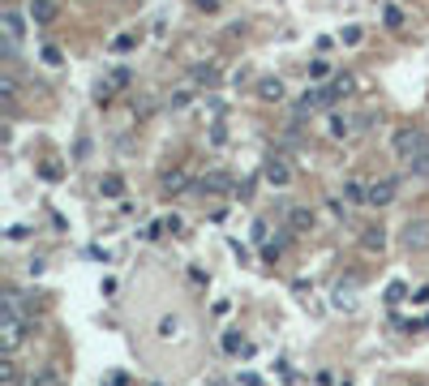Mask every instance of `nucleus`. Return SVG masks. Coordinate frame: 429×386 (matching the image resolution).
Wrapping results in <instances>:
<instances>
[{
    "label": "nucleus",
    "instance_id": "20",
    "mask_svg": "<svg viewBox=\"0 0 429 386\" xmlns=\"http://www.w3.org/2000/svg\"><path fill=\"white\" fill-rule=\"evenodd\" d=\"M107 86H129V73H125V69H112V78H107Z\"/></svg>",
    "mask_w": 429,
    "mask_h": 386
},
{
    "label": "nucleus",
    "instance_id": "16",
    "mask_svg": "<svg viewBox=\"0 0 429 386\" xmlns=\"http://www.w3.org/2000/svg\"><path fill=\"white\" fill-rule=\"evenodd\" d=\"M408 168H412V176H429V150H425L421 159H412V163H408Z\"/></svg>",
    "mask_w": 429,
    "mask_h": 386
},
{
    "label": "nucleus",
    "instance_id": "19",
    "mask_svg": "<svg viewBox=\"0 0 429 386\" xmlns=\"http://www.w3.org/2000/svg\"><path fill=\"white\" fill-rule=\"evenodd\" d=\"M365 249H382V228L378 232H365Z\"/></svg>",
    "mask_w": 429,
    "mask_h": 386
},
{
    "label": "nucleus",
    "instance_id": "21",
    "mask_svg": "<svg viewBox=\"0 0 429 386\" xmlns=\"http://www.w3.org/2000/svg\"><path fill=\"white\" fill-rule=\"evenodd\" d=\"M193 78H198V82H214V69H210V65H198Z\"/></svg>",
    "mask_w": 429,
    "mask_h": 386
},
{
    "label": "nucleus",
    "instance_id": "14",
    "mask_svg": "<svg viewBox=\"0 0 429 386\" xmlns=\"http://www.w3.org/2000/svg\"><path fill=\"white\" fill-rule=\"evenodd\" d=\"M0 99H5V103L18 99V82H13V73H0Z\"/></svg>",
    "mask_w": 429,
    "mask_h": 386
},
{
    "label": "nucleus",
    "instance_id": "23",
    "mask_svg": "<svg viewBox=\"0 0 429 386\" xmlns=\"http://www.w3.org/2000/svg\"><path fill=\"white\" fill-rule=\"evenodd\" d=\"M214 5H219V0H198V9H214Z\"/></svg>",
    "mask_w": 429,
    "mask_h": 386
},
{
    "label": "nucleus",
    "instance_id": "17",
    "mask_svg": "<svg viewBox=\"0 0 429 386\" xmlns=\"http://www.w3.org/2000/svg\"><path fill=\"white\" fill-rule=\"evenodd\" d=\"M382 18H387V26H391V30H399V26H404V13H399L395 5H387V13H382Z\"/></svg>",
    "mask_w": 429,
    "mask_h": 386
},
{
    "label": "nucleus",
    "instance_id": "5",
    "mask_svg": "<svg viewBox=\"0 0 429 386\" xmlns=\"http://www.w3.org/2000/svg\"><path fill=\"white\" fill-rule=\"evenodd\" d=\"M26 18H30L35 26H47L52 18H56V0H30V9H26Z\"/></svg>",
    "mask_w": 429,
    "mask_h": 386
},
{
    "label": "nucleus",
    "instance_id": "8",
    "mask_svg": "<svg viewBox=\"0 0 429 386\" xmlns=\"http://www.w3.org/2000/svg\"><path fill=\"white\" fill-rule=\"evenodd\" d=\"M258 99L279 103V99H284V82H279V78H262V82H258Z\"/></svg>",
    "mask_w": 429,
    "mask_h": 386
},
{
    "label": "nucleus",
    "instance_id": "22",
    "mask_svg": "<svg viewBox=\"0 0 429 386\" xmlns=\"http://www.w3.org/2000/svg\"><path fill=\"white\" fill-rule=\"evenodd\" d=\"M43 61L47 65H61V47H43Z\"/></svg>",
    "mask_w": 429,
    "mask_h": 386
},
{
    "label": "nucleus",
    "instance_id": "13",
    "mask_svg": "<svg viewBox=\"0 0 429 386\" xmlns=\"http://www.w3.org/2000/svg\"><path fill=\"white\" fill-rule=\"evenodd\" d=\"M30 386H61V369H56V365H43L39 378H35Z\"/></svg>",
    "mask_w": 429,
    "mask_h": 386
},
{
    "label": "nucleus",
    "instance_id": "11",
    "mask_svg": "<svg viewBox=\"0 0 429 386\" xmlns=\"http://www.w3.org/2000/svg\"><path fill=\"white\" fill-rule=\"evenodd\" d=\"M356 133V121L348 116H331V138H352Z\"/></svg>",
    "mask_w": 429,
    "mask_h": 386
},
{
    "label": "nucleus",
    "instance_id": "10",
    "mask_svg": "<svg viewBox=\"0 0 429 386\" xmlns=\"http://www.w3.org/2000/svg\"><path fill=\"white\" fill-rule=\"evenodd\" d=\"M344 202H369V185H361V181H344Z\"/></svg>",
    "mask_w": 429,
    "mask_h": 386
},
{
    "label": "nucleus",
    "instance_id": "15",
    "mask_svg": "<svg viewBox=\"0 0 429 386\" xmlns=\"http://www.w3.org/2000/svg\"><path fill=\"white\" fill-rule=\"evenodd\" d=\"M198 189H228V176H224V172H210V176L198 181Z\"/></svg>",
    "mask_w": 429,
    "mask_h": 386
},
{
    "label": "nucleus",
    "instance_id": "12",
    "mask_svg": "<svg viewBox=\"0 0 429 386\" xmlns=\"http://www.w3.org/2000/svg\"><path fill=\"white\" fill-rule=\"evenodd\" d=\"M99 189H103V198H121V193H125V181L112 172V176H103V181H99Z\"/></svg>",
    "mask_w": 429,
    "mask_h": 386
},
{
    "label": "nucleus",
    "instance_id": "9",
    "mask_svg": "<svg viewBox=\"0 0 429 386\" xmlns=\"http://www.w3.org/2000/svg\"><path fill=\"white\" fill-rule=\"evenodd\" d=\"M164 189H168V193H181V189H189V172H185V168H172V172L164 176Z\"/></svg>",
    "mask_w": 429,
    "mask_h": 386
},
{
    "label": "nucleus",
    "instance_id": "18",
    "mask_svg": "<svg viewBox=\"0 0 429 386\" xmlns=\"http://www.w3.org/2000/svg\"><path fill=\"white\" fill-rule=\"evenodd\" d=\"M18 378V369H13V361L5 356V361H0V382H13Z\"/></svg>",
    "mask_w": 429,
    "mask_h": 386
},
{
    "label": "nucleus",
    "instance_id": "6",
    "mask_svg": "<svg viewBox=\"0 0 429 386\" xmlns=\"http://www.w3.org/2000/svg\"><path fill=\"white\" fill-rule=\"evenodd\" d=\"M0 26H5V39H9V43H18V39H22V30H26V18H22L18 9H5Z\"/></svg>",
    "mask_w": 429,
    "mask_h": 386
},
{
    "label": "nucleus",
    "instance_id": "7",
    "mask_svg": "<svg viewBox=\"0 0 429 386\" xmlns=\"http://www.w3.org/2000/svg\"><path fill=\"white\" fill-rule=\"evenodd\" d=\"M288 228H292V232H309V228H313V210H309V206H292V210H288Z\"/></svg>",
    "mask_w": 429,
    "mask_h": 386
},
{
    "label": "nucleus",
    "instance_id": "3",
    "mask_svg": "<svg viewBox=\"0 0 429 386\" xmlns=\"http://www.w3.org/2000/svg\"><path fill=\"white\" fill-rule=\"evenodd\" d=\"M404 245H408L412 253H425V249H429V224H425V219H416V224L404 228Z\"/></svg>",
    "mask_w": 429,
    "mask_h": 386
},
{
    "label": "nucleus",
    "instance_id": "2",
    "mask_svg": "<svg viewBox=\"0 0 429 386\" xmlns=\"http://www.w3.org/2000/svg\"><path fill=\"white\" fill-rule=\"evenodd\" d=\"M395 193H399V181H395V176H382V181L369 185V202H373V206H391Z\"/></svg>",
    "mask_w": 429,
    "mask_h": 386
},
{
    "label": "nucleus",
    "instance_id": "1",
    "mask_svg": "<svg viewBox=\"0 0 429 386\" xmlns=\"http://www.w3.org/2000/svg\"><path fill=\"white\" fill-rule=\"evenodd\" d=\"M391 146H395V159L412 163V159H421V155L429 150V133H421V129H399V133L391 138Z\"/></svg>",
    "mask_w": 429,
    "mask_h": 386
},
{
    "label": "nucleus",
    "instance_id": "4",
    "mask_svg": "<svg viewBox=\"0 0 429 386\" xmlns=\"http://www.w3.org/2000/svg\"><path fill=\"white\" fill-rule=\"evenodd\" d=\"M262 176L271 181V185H288V181H292L288 159H284V155H271V159H266V168H262Z\"/></svg>",
    "mask_w": 429,
    "mask_h": 386
}]
</instances>
